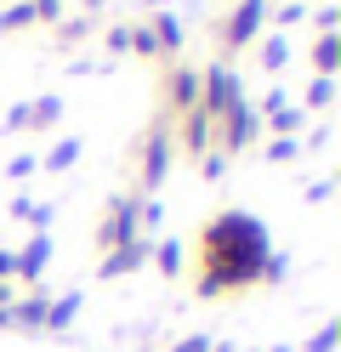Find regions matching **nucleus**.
Returning <instances> with one entry per match:
<instances>
[{"label": "nucleus", "instance_id": "nucleus-1", "mask_svg": "<svg viewBox=\"0 0 341 352\" xmlns=\"http://www.w3.org/2000/svg\"><path fill=\"white\" fill-rule=\"evenodd\" d=\"M262 267V233L245 216H222L199 233V290L205 296H227L250 284Z\"/></svg>", "mask_w": 341, "mask_h": 352}]
</instances>
